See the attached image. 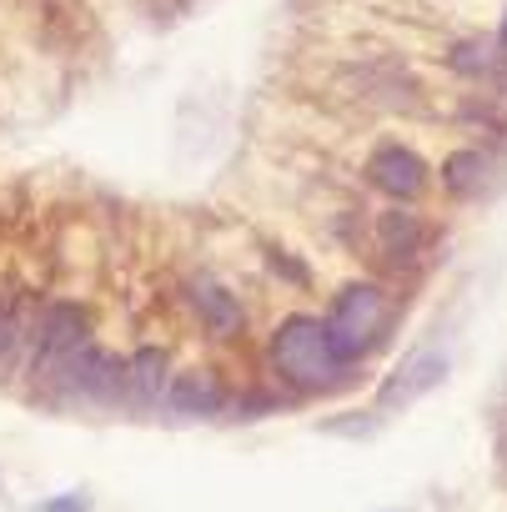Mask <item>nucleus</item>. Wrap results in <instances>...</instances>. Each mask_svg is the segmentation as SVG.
Listing matches in <instances>:
<instances>
[{
  "label": "nucleus",
  "instance_id": "obj_4",
  "mask_svg": "<svg viewBox=\"0 0 507 512\" xmlns=\"http://www.w3.org/2000/svg\"><path fill=\"white\" fill-rule=\"evenodd\" d=\"M91 342V312L81 302H41V317H36V332H31V377L36 387H46L81 347Z\"/></svg>",
  "mask_w": 507,
  "mask_h": 512
},
{
  "label": "nucleus",
  "instance_id": "obj_11",
  "mask_svg": "<svg viewBox=\"0 0 507 512\" xmlns=\"http://www.w3.org/2000/svg\"><path fill=\"white\" fill-rule=\"evenodd\" d=\"M442 186H447L452 196H472V191L482 186V156H477V151H452V156L442 161Z\"/></svg>",
  "mask_w": 507,
  "mask_h": 512
},
{
  "label": "nucleus",
  "instance_id": "obj_10",
  "mask_svg": "<svg viewBox=\"0 0 507 512\" xmlns=\"http://www.w3.org/2000/svg\"><path fill=\"white\" fill-rule=\"evenodd\" d=\"M166 387H171V357L166 347L146 342L131 352V407H151V402H166Z\"/></svg>",
  "mask_w": 507,
  "mask_h": 512
},
{
  "label": "nucleus",
  "instance_id": "obj_9",
  "mask_svg": "<svg viewBox=\"0 0 507 512\" xmlns=\"http://www.w3.org/2000/svg\"><path fill=\"white\" fill-rule=\"evenodd\" d=\"M422 241H427V226H422V216L417 211H402V206H392V211H382L377 216V251L387 256V262H412V256L422 251Z\"/></svg>",
  "mask_w": 507,
  "mask_h": 512
},
{
  "label": "nucleus",
  "instance_id": "obj_1",
  "mask_svg": "<svg viewBox=\"0 0 507 512\" xmlns=\"http://www.w3.org/2000/svg\"><path fill=\"white\" fill-rule=\"evenodd\" d=\"M267 362L292 392H332L337 382H347V367L337 362L322 317L312 312H292L277 322L267 342Z\"/></svg>",
  "mask_w": 507,
  "mask_h": 512
},
{
  "label": "nucleus",
  "instance_id": "obj_5",
  "mask_svg": "<svg viewBox=\"0 0 507 512\" xmlns=\"http://www.w3.org/2000/svg\"><path fill=\"white\" fill-rule=\"evenodd\" d=\"M442 382H447V352L422 347V352L402 357V362L382 377V387H377V412H407V407H417L427 392H437Z\"/></svg>",
  "mask_w": 507,
  "mask_h": 512
},
{
  "label": "nucleus",
  "instance_id": "obj_14",
  "mask_svg": "<svg viewBox=\"0 0 507 512\" xmlns=\"http://www.w3.org/2000/svg\"><path fill=\"white\" fill-rule=\"evenodd\" d=\"M0 487H6V482H0Z\"/></svg>",
  "mask_w": 507,
  "mask_h": 512
},
{
  "label": "nucleus",
  "instance_id": "obj_8",
  "mask_svg": "<svg viewBox=\"0 0 507 512\" xmlns=\"http://www.w3.org/2000/svg\"><path fill=\"white\" fill-rule=\"evenodd\" d=\"M191 312H196V322L211 332V337H236L241 327H246V307H241V297H231L221 282H211V277H201V282H191Z\"/></svg>",
  "mask_w": 507,
  "mask_h": 512
},
{
  "label": "nucleus",
  "instance_id": "obj_2",
  "mask_svg": "<svg viewBox=\"0 0 507 512\" xmlns=\"http://www.w3.org/2000/svg\"><path fill=\"white\" fill-rule=\"evenodd\" d=\"M387 317H392V302H387V292L377 282H352V287H342L327 302L322 327H327V342H332V352H337V362L347 372L382 342Z\"/></svg>",
  "mask_w": 507,
  "mask_h": 512
},
{
  "label": "nucleus",
  "instance_id": "obj_13",
  "mask_svg": "<svg viewBox=\"0 0 507 512\" xmlns=\"http://www.w3.org/2000/svg\"><path fill=\"white\" fill-rule=\"evenodd\" d=\"M497 51L507 56V16H502V31H497Z\"/></svg>",
  "mask_w": 507,
  "mask_h": 512
},
{
  "label": "nucleus",
  "instance_id": "obj_12",
  "mask_svg": "<svg viewBox=\"0 0 507 512\" xmlns=\"http://www.w3.org/2000/svg\"><path fill=\"white\" fill-rule=\"evenodd\" d=\"M96 502H91V492L86 487H71V492H56V497H46L36 512H91Z\"/></svg>",
  "mask_w": 507,
  "mask_h": 512
},
{
  "label": "nucleus",
  "instance_id": "obj_6",
  "mask_svg": "<svg viewBox=\"0 0 507 512\" xmlns=\"http://www.w3.org/2000/svg\"><path fill=\"white\" fill-rule=\"evenodd\" d=\"M367 176H372V186H377L382 196H392V201H417V196L427 191V161H422L412 146H402V141H382V146L367 156Z\"/></svg>",
  "mask_w": 507,
  "mask_h": 512
},
{
  "label": "nucleus",
  "instance_id": "obj_7",
  "mask_svg": "<svg viewBox=\"0 0 507 512\" xmlns=\"http://www.w3.org/2000/svg\"><path fill=\"white\" fill-rule=\"evenodd\" d=\"M166 412H176V417H216V412H226V382H221V372L216 367L171 372Z\"/></svg>",
  "mask_w": 507,
  "mask_h": 512
},
{
  "label": "nucleus",
  "instance_id": "obj_3",
  "mask_svg": "<svg viewBox=\"0 0 507 512\" xmlns=\"http://www.w3.org/2000/svg\"><path fill=\"white\" fill-rule=\"evenodd\" d=\"M41 392H51L56 402H81V407H121L131 402V357L86 342Z\"/></svg>",
  "mask_w": 507,
  "mask_h": 512
}]
</instances>
